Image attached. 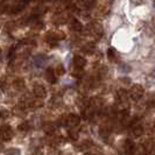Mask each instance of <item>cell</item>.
I'll return each instance as SVG.
<instances>
[{"label": "cell", "mask_w": 155, "mask_h": 155, "mask_svg": "<svg viewBox=\"0 0 155 155\" xmlns=\"http://www.w3.org/2000/svg\"><path fill=\"white\" fill-rule=\"evenodd\" d=\"M79 149L81 150H85V149H87V148H90V147H92V142L91 141H89V140H84L81 145H79Z\"/></svg>", "instance_id": "cell-25"}, {"label": "cell", "mask_w": 155, "mask_h": 155, "mask_svg": "<svg viewBox=\"0 0 155 155\" xmlns=\"http://www.w3.org/2000/svg\"><path fill=\"white\" fill-rule=\"evenodd\" d=\"M57 124L60 126H64V125H68V116H61L57 119Z\"/></svg>", "instance_id": "cell-27"}, {"label": "cell", "mask_w": 155, "mask_h": 155, "mask_svg": "<svg viewBox=\"0 0 155 155\" xmlns=\"http://www.w3.org/2000/svg\"><path fill=\"white\" fill-rule=\"evenodd\" d=\"M18 130L20 131V132H28L29 131V124L27 123V121H23V123H21V124L18 126Z\"/></svg>", "instance_id": "cell-22"}, {"label": "cell", "mask_w": 155, "mask_h": 155, "mask_svg": "<svg viewBox=\"0 0 155 155\" xmlns=\"http://www.w3.org/2000/svg\"><path fill=\"white\" fill-rule=\"evenodd\" d=\"M119 118H120V123L125 124L127 120H130V110L128 109H123L119 112Z\"/></svg>", "instance_id": "cell-13"}, {"label": "cell", "mask_w": 155, "mask_h": 155, "mask_svg": "<svg viewBox=\"0 0 155 155\" xmlns=\"http://www.w3.org/2000/svg\"><path fill=\"white\" fill-rule=\"evenodd\" d=\"M70 29H71L72 31H76V33L82 31V29H83V25L79 22L77 19H72V20L70 21Z\"/></svg>", "instance_id": "cell-12"}, {"label": "cell", "mask_w": 155, "mask_h": 155, "mask_svg": "<svg viewBox=\"0 0 155 155\" xmlns=\"http://www.w3.org/2000/svg\"><path fill=\"white\" fill-rule=\"evenodd\" d=\"M54 70H55V72H56V75H57V77H60V76L64 75V72H65L64 65H62V64H58V65H56Z\"/></svg>", "instance_id": "cell-23"}, {"label": "cell", "mask_w": 155, "mask_h": 155, "mask_svg": "<svg viewBox=\"0 0 155 155\" xmlns=\"http://www.w3.org/2000/svg\"><path fill=\"white\" fill-rule=\"evenodd\" d=\"M33 94L35 98H39V99H43L47 96V90L46 87L42 85V84H36V85L33 86Z\"/></svg>", "instance_id": "cell-6"}, {"label": "cell", "mask_w": 155, "mask_h": 155, "mask_svg": "<svg viewBox=\"0 0 155 155\" xmlns=\"http://www.w3.org/2000/svg\"><path fill=\"white\" fill-rule=\"evenodd\" d=\"M79 123H81V118H79V116H77V114H75V113H71V114H69L68 116V125H69L70 127H77L78 125H79Z\"/></svg>", "instance_id": "cell-10"}, {"label": "cell", "mask_w": 155, "mask_h": 155, "mask_svg": "<svg viewBox=\"0 0 155 155\" xmlns=\"http://www.w3.org/2000/svg\"><path fill=\"white\" fill-rule=\"evenodd\" d=\"M86 64V58L83 57L82 55H75L74 58H72V67H76V68H84Z\"/></svg>", "instance_id": "cell-8"}, {"label": "cell", "mask_w": 155, "mask_h": 155, "mask_svg": "<svg viewBox=\"0 0 155 155\" xmlns=\"http://www.w3.org/2000/svg\"><path fill=\"white\" fill-rule=\"evenodd\" d=\"M134 5H140V4H142L143 2V0H131Z\"/></svg>", "instance_id": "cell-30"}, {"label": "cell", "mask_w": 155, "mask_h": 155, "mask_svg": "<svg viewBox=\"0 0 155 155\" xmlns=\"http://www.w3.org/2000/svg\"><path fill=\"white\" fill-rule=\"evenodd\" d=\"M154 132H155V126H154Z\"/></svg>", "instance_id": "cell-32"}, {"label": "cell", "mask_w": 155, "mask_h": 155, "mask_svg": "<svg viewBox=\"0 0 155 155\" xmlns=\"http://www.w3.org/2000/svg\"><path fill=\"white\" fill-rule=\"evenodd\" d=\"M142 149L145 154H150L155 150V138H148L142 143Z\"/></svg>", "instance_id": "cell-4"}, {"label": "cell", "mask_w": 155, "mask_h": 155, "mask_svg": "<svg viewBox=\"0 0 155 155\" xmlns=\"http://www.w3.org/2000/svg\"><path fill=\"white\" fill-rule=\"evenodd\" d=\"M61 1H62V2H64V4H69L71 0H61Z\"/></svg>", "instance_id": "cell-31"}, {"label": "cell", "mask_w": 155, "mask_h": 155, "mask_svg": "<svg viewBox=\"0 0 155 155\" xmlns=\"http://www.w3.org/2000/svg\"><path fill=\"white\" fill-rule=\"evenodd\" d=\"M116 98H117V101H120V103H125V101L130 98V91H126V90H124V89H121V90H119V91H118Z\"/></svg>", "instance_id": "cell-11"}, {"label": "cell", "mask_w": 155, "mask_h": 155, "mask_svg": "<svg viewBox=\"0 0 155 155\" xmlns=\"http://www.w3.org/2000/svg\"><path fill=\"white\" fill-rule=\"evenodd\" d=\"M25 85H26L25 79L21 77H18L13 81V87H14L15 90H22L23 87H25Z\"/></svg>", "instance_id": "cell-15"}, {"label": "cell", "mask_w": 155, "mask_h": 155, "mask_svg": "<svg viewBox=\"0 0 155 155\" xmlns=\"http://www.w3.org/2000/svg\"><path fill=\"white\" fill-rule=\"evenodd\" d=\"M110 134H111V127L106 126V125L101 126V130H99V135H101V138L103 139H106V138H109Z\"/></svg>", "instance_id": "cell-18"}, {"label": "cell", "mask_w": 155, "mask_h": 155, "mask_svg": "<svg viewBox=\"0 0 155 155\" xmlns=\"http://www.w3.org/2000/svg\"><path fill=\"white\" fill-rule=\"evenodd\" d=\"M94 49H96V46H94V43H92V42H87V43H85L84 46L82 47V51L89 55L92 54Z\"/></svg>", "instance_id": "cell-17"}, {"label": "cell", "mask_w": 155, "mask_h": 155, "mask_svg": "<svg viewBox=\"0 0 155 155\" xmlns=\"http://www.w3.org/2000/svg\"><path fill=\"white\" fill-rule=\"evenodd\" d=\"M146 105H147V107H149V109H154L155 107V94H150V96H149V98H148L147 101H146Z\"/></svg>", "instance_id": "cell-21"}, {"label": "cell", "mask_w": 155, "mask_h": 155, "mask_svg": "<svg viewBox=\"0 0 155 155\" xmlns=\"http://www.w3.org/2000/svg\"><path fill=\"white\" fill-rule=\"evenodd\" d=\"M8 116H9V113H7L5 110H1V118H2V119H5V118Z\"/></svg>", "instance_id": "cell-29"}, {"label": "cell", "mask_w": 155, "mask_h": 155, "mask_svg": "<svg viewBox=\"0 0 155 155\" xmlns=\"http://www.w3.org/2000/svg\"><path fill=\"white\" fill-rule=\"evenodd\" d=\"M65 35H63L62 33L58 31H48L46 35V41L48 42V45H50V47H56L57 42L60 40L64 39Z\"/></svg>", "instance_id": "cell-2"}, {"label": "cell", "mask_w": 155, "mask_h": 155, "mask_svg": "<svg viewBox=\"0 0 155 155\" xmlns=\"http://www.w3.org/2000/svg\"><path fill=\"white\" fill-rule=\"evenodd\" d=\"M124 149H125V153L126 155H133L134 154V152H135V149H137V146H135V143L133 142V140H125L124 142Z\"/></svg>", "instance_id": "cell-7"}, {"label": "cell", "mask_w": 155, "mask_h": 155, "mask_svg": "<svg viewBox=\"0 0 155 155\" xmlns=\"http://www.w3.org/2000/svg\"><path fill=\"white\" fill-rule=\"evenodd\" d=\"M71 75L76 78H81L83 75H84V70L82 68H76V67H72V72Z\"/></svg>", "instance_id": "cell-20"}, {"label": "cell", "mask_w": 155, "mask_h": 155, "mask_svg": "<svg viewBox=\"0 0 155 155\" xmlns=\"http://www.w3.org/2000/svg\"><path fill=\"white\" fill-rule=\"evenodd\" d=\"M0 134H1V140L2 141H9L14 135V131L11 126L5 125V126L1 127V133Z\"/></svg>", "instance_id": "cell-5"}, {"label": "cell", "mask_w": 155, "mask_h": 155, "mask_svg": "<svg viewBox=\"0 0 155 155\" xmlns=\"http://www.w3.org/2000/svg\"><path fill=\"white\" fill-rule=\"evenodd\" d=\"M120 82H121V84H124V85H130V84H131V79L127 77L120 78Z\"/></svg>", "instance_id": "cell-28"}, {"label": "cell", "mask_w": 155, "mask_h": 155, "mask_svg": "<svg viewBox=\"0 0 155 155\" xmlns=\"http://www.w3.org/2000/svg\"><path fill=\"white\" fill-rule=\"evenodd\" d=\"M5 155H21V150L19 148H8L5 152Z\"/></svg>", "instance_id": "cell-24"}, {"label": "cell", "mask_w": 155, "mask_h": 155, "mask_svg": "<svg viewBox=\"0 0 155 155\" xmlns=\"http://www.w3.org/2000/svg\"><path fill=\"white\" fill-rule=\"evenodd\" d=\"M46 79L50 84H55L57 82V75L53 68H48L46 70Z\"/></svg>", "instance_id": "cell-9"}, {"label": "cell", "mask_w": 155, "mask_h": 155, "mask_svg": "<svg viewBox=\"0 0 155 155\" xmlns=\"http://www.w3.org/2000/svg\"><path fill=\"white\" fill-rule=\"evenodd\" d=\"M107 58H109L110 62H118V54H117V50L114 48H109L107 49Z\"/></svg>", "instance_id": "cell-14"}, {"label": "cell", "mask_w": 155, "mask_h": 155, "mask_svg": "<svg viewBox=\"0 0 155 155\" xmlns=\"http://www.w3.org/2000/svg\"><path fill=\"white\" fill-rule=\"evenodd\" d=\"M143 93H145V90H143L142 85L135 84V85H133L132 87H131V90H130V97L132 98L133 101H139L140 98L143 96Z\"/></svg>", "instance_id": "cell-3"}, {"label": "cell", "mask_w": 155, "mask_h": 155, "mask_svg": "<svg viewBox=\"0 0 155 155\" xmlns=\"http://www.w3.org/2000/svg\"><path fill=\"white\" fill-rule=\"evenodd\" d=\"M68 134H69V138L72 140H76L78 138V131L74 127V128H71V130H69V132H68Z\"/></svg>", "instance_id": "cell-26"}, {"label": "cell", "mask_w": 155, "mask_h": 155, "mask_svg": "<svg viewBox=\"0 0 155 155\" xmlns=\"http://www.w3.org/2000/svg\"><path fill=\"white\" fill-rule=\"evenodd\" d=\"M86 33H87L89 35L93 36L96 40H99L101 36H103V28H101L98 23H96V22L90 23V25H87V27H86Z\"/></svg>", "instance_id": "cell-1"}, {"label": "cell", "mask_w": 155, "mask_h": 155, "mask_svg": "<svg viewBox=\"0 0 155 155\" xmlns=\"http://www.w3.org/2000/svg\"><path fill=\"white\" fill-rule=\"evenodd\" d=\"M132 133L135 138H140V137L143 134V127L139 124L134 125V126H133V128H132Z\"/></svg>", "instance_id": "cell-19"}, {"label": "cell", "mask_w": 155, "mask_h": 155, "mask_svg": "<svg viewBox=\"0 0 155 155\" xmlns=\"http://www.w3.org/2000/svg\"><path fill=\"white\" fill-rule=\"evenodd\" d=\"M45 128V132L47 133V134H49V135H53L55 133V131H56V126H55L54 123H50V121H48V123H46L45 124V126H43Z\"/></svg>", "instance_id": "cell-16"}]
</instances>
